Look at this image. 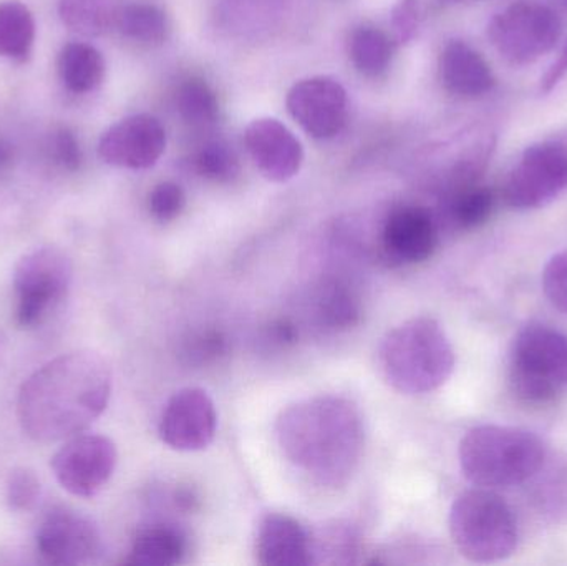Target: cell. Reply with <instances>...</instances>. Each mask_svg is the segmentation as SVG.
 Returning <instances> with one entry per match:
<instances>
[{"label":"cell","instance_id":"d6986e66","mask_svg":"<svg viewBox=\"0 0 567 566\" xmlns=\"http://www.w3.org/2000/svg\"><path fill=\"white\" fill-rule=\"evenodd\" d=\"M60 80L75 93H89L100 86L105 76L102 53L85 42L66 43L56 60Z\"/></svg>","mask_w":567,"mask_h":566},{"label":"cell","instance_id":"4316f807","mask_svg":"<svg viewBox=\"0 0 567 566\" xmlns=\"http://www.w3.org/2000/svg\"><path fill=\"white\" fill-rule=\"evenodd\" d=\"M493 208H495V195L492 189L476 186L456 196L452 205V218L458 228H478L488 222Z\"/></svg>","mask_w":567,"mask_h":566},{"label":"cell","instance_id":"d6a6232c","mask_svg":"<svg viewBox=\"0 0 567 566\" xmlns=\"http://www.w3.org/2000/svg\"><path fill=\"white\" fill-rule=\"evenodd\" d=\"M50 156L53 163L66 172H76L82 165V148L75 135L66 126H60L50 140Z\"/></svg>","mask_w":567,"mask_h":566},{"label":"cell","instance_id":"d4e9b609","mask_svg":"<svg viewBox=\"0 0 567 566\" xmlns=\"http://www.w3.org/2000/svg\"><path fill=\"white\" fill-rule=\"evenodd\" d=\"M317 319L332 331H346L360 321V302L346 282L332 281L317 295Z\"/></svg>","mask_w":567,"mask_h":566},{"label":"cell","instance_id":"4fadbf2b","mask_svg":"<svg viewBox=\"0 0 567 566\" xmlns=\"http://www.w3.org/2000/svg\"><path fill=\"white\" fill-rule=\"evenodd\" d=\"M37 548L52 565L90 564L102 554V535L85 515L60 508L43 518L37 532Z\"/></svg>","mask_w":567,"mask_h":566},{"label":"cell","instance_id":"f546056e","mask_svg":"<svg viewBox=\"0 0 567 566\" xmlns=\"http://www.w3.org/2000/svg\"><path fill=\"white\" fill-rule=\"evenodd\" d=\"M228 352V339L219 331H205L193 335L183 346L182 356L186 364H215Z\"/></svg>","mask_w":567,"mask_h":566},{"label":"cell","instance_id":"484cf974","mask_svg":"<svg viewBox=\"0 0 567 566\" xmlns=\"http://www.w3.org/2000/svg\"><path fill=\"white\" fill-rule=\"evenodd\" d=\"M178 112L182 119L195 128L215 125L219 116L218 96L212 86L202 79H189L179 86Z\"/></svg>","mask_w":567,"mask_h":566},{"label":"cell","instance_id":"7c38bea8","mask_svg":"<svg viewBox=\"0 0 567 566\" xmlns=\"http://www.w3.org/2000/svg\"><path fill=\"white\" fill-rule=\"evenodd\" d=\"M218 414L215 402L203 389L176 392L159 421V438L173 451L198 452L215 441Z\"/></svg>","mask_w":567,"mask_h":566},{"label":"cell","instance_id":"e0dca14e","mask_svg":"<svg viewBox=\"0 0 567 566\" xmlns=\"http://www.w3.org/2000/svg\"><path fill=\"white\" fill-rule=\"evenodd\" d=\"M256 555L265 566H309L313 564V542L309 532L289 515L269 514L259 524Z\"/></svg>","mask_w":567,"mask_h":566},{"label":"cell","instance_id":"2e32d148","mask_svg":"<svg viewBox=\"0 0 567 566\" xmlns=\"http://www.w3.org/2000/svg\"><path fill=\"white\" fill-rule=\"evenodd\" d=\"M382 241L390 259L415 265L432 258L439 243V233L426 209L405 206L395 209L386 219Z\"/></svg>","mask_w":567,"mask_h":566},{"label":"cell","instance_id":"83f0119b","mask_svg":"<svg viewBox=\"0 0 567 566\" xmlns=\"http://www.w3.org/2000/svg\"><path fill=\"white\" fill-rule=\"evenodd\" d=\"M195 169L209 182L228 183L239 175V162L225 143L212 142L196 153Z\"/></svg>","mask_w":567,"mask_h":566},{"label":"cell","instance_id":"d590c367","mask_svg":"<svg viewBox=\"0 0 567 566\" xmlns=\"http://www.w3.org/2000/svg\"><path fill=\"white\" fill-rule=\"evenodd\" d=\"M567 75V42L559 53L558 60L549 66L542 79V93H549Z\"/></svg>","mask_w":567,"mask_h":566},{"label":"cell","instance_id":"8fae6325","mask_svg":"<svg viewBox=\"0 0 567 566\" xmlns=\"http://www.w3.org/2000/svg\"><path fill=\"white\" fill-rule=\"evenodd\" d=\"M286 103L290 116L313 138H333L346 126L349 100L332 76L300 80L287 93Z\"/></svg>","mask_w":567,"mask_h":566},{"label":"cell","instance_id":"4dcf8cb0","mask_svg":"<svg viewBox=\"0 0 567 566\" xmlns=\"http://www.w3.org/2000/svg\"><path fill=\"white\" fill-rule=\"evenodd\" d=\"M186 196L182 186L173 182L159 183L148 196L150 215L159 223H169L182 215Z\"/></svg>","mask_w":567,"mask_h":566},{"label":"cell","instance_id":"52a82bcc","mask_svg":"<svg viewBox=\"0 0 567 566\" xmlns=\"http://www.w3.org/2000/svg\"><path fill=\"white\" fill-rule=\"evenodd\" d=\"M72 261L59 248L45 246L27 253L13 269L17 325L23 329L42 325L69 295Z\"/></svg>","mask_w":567,"mask_h":566},{"label":"cell","instance_id":"8992f818","mask_svg":"<svg viewBox=\"0 0 567 566\" xmlns=\"http://www.w3.org/2000/svg\"><path fill=\"white\" fill-rule=\"evenodd\" d=\"M509 385L526 404H546L567 388V336L543 325L516 335L509 352Z\"/></svg>","mask_w":567,"mask_h":566},{"label":"cell","instance_id":"5bb4252c","mask_svg":"<svg viewBox=\"0 0 567 566\" xmlns=\"http://www.w3.org/2000/svg\"><path fill=\"white\" fill-rule=\"evenodd\" d=\"M166 148V132L155 116L140 113L110 126L99 143L103 162L118 168H152Z\"/></svg>","mask_w":567,"mask_h":566},{"label":"cell","instance_id":"6da1fadb","mask_svg":"<svg viewBox=\"0 0 567 566\" xmlns=\"http://www.w3.org/2000/svg\"><path fill=\"white\" fill-rule=\"evenodd\" d=\"M112 369L99 352H69L37 369L20 388L17 418L35 442L65 441L82 434L105 412Z\"/></svg>","mask_w":567,"mask_h":566},{"label":"cell","instance_id":"30bf717a","mask_svg":"<svg viewBox=\"0 0 567 566\" xmlns=\"http://www.w3.org/2000/svg\"><path fill=\"white\" fill-rule=\"evenodd\" d=\"M118 452L109 438L79 434L66 439L50 462L56 482L75 497L90 498L103 491L115 472Z\"/></svg>","mask_w":567,"mask_h":566},{"label":"cell","instance_id":"74e56055","mask_svg":"<svg viewBox=\"0 0 567 566\" xmlns=\"http://www.w3.org/2000/svg\"><path fill=\"white\" fill-rule=\"evenodd\" d=\"M3 352H6V338H3L2 331H0V358H2Z\"/></svg>","mask_w":567,"mask_h":566},{"label":"cell","instance_id":"e575fe53","mask_svg":"<svg viewBox=\"0 0 567 566\" xmlns=\"http://www.w3.org/2000/svg\"><path fill=\"white\" fill-rule=\"evenodd\" d=\"M297 336H299V332H297L296 326L287 319H281V321L272 322L269 326L268 339L279 348L293 344L297 341Z\"/></svg>","mask_w":567,"mask_h":566},{"label":"cell","instance_id":"8d00e7d4","mask_svg":"<svg viewBox=\"0 0 567 566\" xmlns=\"http://www.w3.org/2000/svg\"><path fill=\"white\" fill-rule=\"evenodd\" d=\"M13 150L6 140L0 138V173L7 172L12 166Z\"/></svg>","mask_w":567,"mask_h":566},{"label":"cell","instance_id":"9c48e42d","mask_svg":"<svg viewBox=\"0 0 567 566\" xmlns=\"http://www.w3.org/2000/svg\"><path fill=\"white\" fill-rule=\"evenodd\" d=\"M567 189V150L555 142L525 150L509 173L505 199L512 208L535 209L548 205Z\"/></svg>","mask_w":567,"mask_h":566},{"label":"cell","instance_id":"5b68a950","mask_svg":"<svg viewBox=\"0 0 567 566\" xmlns=\"http://www.w3.org/2000/svg\"><path fill=\"white\" fill-rule=\"evenodd\" d=\"M450 534L460 554L476 564L505 560L518 545L512 508L488 488H473L453 502Z\"/></svg>","mask_w":567,"mask_h":566},{"label":"cell","instance_id":"1f68e13d","mask_svg":"<svg viewBox=\"0 0 567 566\" xmlns=\"http://www.w3.org/2000/svg\"><path fill=\"white\" fill-rule=\"evenodd\" d=\"M543 288L549 301L567 315V251L549 259L543 272Z\"/></svg>","mask_w":567,"mask_h":566},{"label":"cell","instance_id":"3957f363","mask_svg":"<svg viewBox=\"0 0 567 566\" xmlns=\"http://www.w3.org/2000/svg\"><path fill=\"white\" fill-rule=\"evenodd\" d=\"M377 358L386 384L409 395L436 391L455 369L452 342L432 318L409 319L386 332Z\"/></svg>","mask_w":567,"mask_h":566},{"label":"cell","instance_id":"ac0fdd59","mask_svg":"<svg viewBox=\"0 0 567 566\" xmlns=\"http://www.w3.org/2000/svg\"><path fill=\"white\" fill-rule=\"evenodd\" d=\"M440 75L449 92L468 99L492 92L496 83L495 73L482 53L462 40L446 43L440 56Z\"/></svg>","mask_w":567,"mask_h":566},{"label":"cell","instance_id":"f1b7e54d","mask_svg":"<svg viewBox=\"0 0 567 566\" xmlns=\"http://www.w3.org/2000/svg\"><path fill=\"white\" fill-rule=\"evenodd\" d=\"M42 485L35 472L19 467L10 472L7 478L6 498L10 511L29 512L35 507L40 498Z\"/></svg>","mask_w":567,"mask_h":566},{"label":"cell","instance_id":"7a4b0ae2","mask_svg":"<svg viewBox=\"0 0 567 566\" xmlns=\"http://www.w3.org/2000/svg\"><path fill=\"white\" fill-rule=\"evenodd\" d=\"M276 438L287 461L317 484H346L363 451L362 415L352 401L320 395L289 405L276 422Z\"/></svg>","mask_w":567,"mask_h":566},{"label":"cell","instance_id":"603a6c76","mask_svg":"<svg viewBox=\"0 0 567 566\" xmlns=\"http://www.w3.org/2000/svg\"><path fill=\"white\" fill-rule=\"evenodd\" d=\"M35 40V20L20 2L0 3V56L25 60Z\"/></svg>","mask_w":567,"mask_h":566},{"label":"cell","instance_id":"9a60e30c","mask_svg":"<svg viewBox=\"0 0 567 566\" xmlns=\"http://www.w3.org/2000/svg\"><path fill=\"white\" fill-rule=\"evenodd\" d=\"M245 142L252 162L271 182H287L302 166V145L279 120L258 119L249 123Z\"/></svg>","mask_w":567,"mask_h":566},{"label":"cell","instance_id":"ba28073f","mask_svg":"<svg viewBox=\"0 0 567 566\" xmlns=\"http://www.w3.org/2000/svg\"><path fill=\"white\" fill-rule=\"evenodd\" d=\"M561 32L558 13L542 3H513L488 25L493 45L513 65H528L551 52Z\"/></svg>","mask_w":567,"mask_h":566},{"label":"cell","instance_id":"7402d4cb","mask_svg":"<svg viewBox=\"0 0 567 566\" xmlns=\"http://www.w3.org/2000/svg\"><path fill=\"white\" fill-rule=\"evenodd\" d=\"M118 6L113 0H60L59 16L63 25L85 37L103 35L115 29Z\"/></svg>","mask_w":567,"mask_h":566},{"label":"cell","instance_id":"cb8c5ba5","mask_svg":"<svg viewBox=\"0 0 567 566\" xmlns=\"http://www.w3.org/2000/svg\"><path fill=\"white\" fill-rule=\"evenodd\" d=\"M349 53L360 72L379 76L392 63L393 42L375 27H359L350 35Z\"/></svg>","mask_w":567,"mask_h":566},{"label":"cell","instance_id":"836d02e7","mask_svg":"<svg viewBox=\"0 0 567 566\" xmlns=\"http://www.w3.org/2000/svg\"><path fill=\"white\" fill-rule=\"evenodd\" d=\"M399 42H409L419 25V0H402L393 12Z\"/></svg>","mask_w":567,"mask_h":566},{"label":"cell","instance_id":"277c9868","mask_svg":"<svg viewBox=\"0 0 567 566\" xmlns=\"http://www.w3.org/2000/svg\"><path fill=\"white\" fill-rule=\"evenodd\" d=\"M542 439L525 429L480 425L460 444L463 475L482 488L513 487L529 481L545 464Z\"/></svg>","mask_w":567,"mask_h":566},{"label":"cell","instance_id":"ffe728a7","mask_svg":"<svg viewBox=\"0 0 567 566\" xmlns=\"http://www.w3.org/2000/svg\"><path fill=\"white\" fill-rule=\"evenodd\" d=\"M186 554V538L178 528L156 525L145 528L133 541L126 564L136 566H175Z\"/></svg>","mask_w":567,"mask_h":566},{"label":"cell","instance_id":"44dd1931","mask_svg":"<svg viewBox=\"0 0 567 566\" xmlns=\"http://www.w3.org/2000/svg\"><path fill=\"white\" fill-rule=\"evenodd\" d=\"M115 30L123 37L143 45H162L169 35L166 13L155 3L130 2L118 6Z\"/></svg>","mask_w":567,"mask_h":566}]
</instances>
